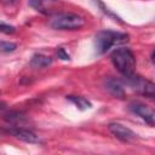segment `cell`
Returning <instances> with one entry per match:
<instances>
[{"instance_id":"cell-1","label":"cell","mask_w":155,"mask_h":155,"mask_svg":"<svg viewBox=\"0 0 155 155\" xmlns=\"http://www.w3.org/2000/svg\"><path fill=\"white\" fill-rule=\"evenodd\" d=\"M111 62L114 67L124 75V78L134 75L136 58L128 48L121 47V48L114 50L111 53Z\"/></svg>"},{"instance_id":"cell-2","label":"cell","mask_w":155,"mask_h":155,"mask_svg":"<svg viewBox=\"0 0 155 155\" xmlns=\"http://www.w3.org/2000/svg\"><path fill=\"white\" fill-rule=\"evenodd\" d=\"M128 40V35L114 30H102L96 34L94 38V47L98 54L105 53L111 46L115 44H121Z\"/></svg>"},{"instance_id":"cell-3","label":"cell","mask_w":155,"mask_h":155,"mask_svg":"<svg viewBox=\"0 0 155 155\" xmlns=\"http://www.w3.org/2000/svg\"><path fill=\"white\" fill-rule=\"evenodd\" d=\"M84 24L85 19L81 16L71 12L57 13L48 22V25L56 30H78L82 28Z\"/></svg>"},{"instance_id":"cell-4","label":"cell","mask_w":155,"mask_h":155,"mask_svg":"<svg viewBox=\"0 0 155 155\" xmlns=\"http://www.w3.org/2000/svg\"><path fill=\"white\" fill-rule=\"evenodd\" d=\"M125 81L132 90H134L136 92H138L140 94L149 96V97L155 96V84H153L151 81H149L142 76H138L134 74L132 76L125 78Z\"/></svg>"},{"instance_id":"cell-5","label":"cell","mask_w":155,"mask_h":155,"mask_svg":"<svg viewBox=\"0 0 155 155\" xmlns=\"http://www.w3.org/2000/svg\"><path fill=\"white\" fill-rule=\"evenodd\" d=\"M131 110L149 125H155V109L144 103H132Z\"/></svg>"},{"instance_id":"cell-6","label":"cell","mask_w":155,"mask_h":155,"mask_svg":"<svg viewBox=\"0 0 155 155\" xmlns=\"http://www.w3.org/2000/svg\"><path fill=\"white\" fill-rule=\"evenodd\" d=\"M108 128H109V131H110L117 139H120L121 142L128 143V142H132V140H134V139L137 138V134H136L132 130H130L128 127H126V126H124V125H121V124L111 122V124H109Z\"/></svg>"},{"instance_id":"cell-7","label":"cell","mask_w":155,"mask_h":155,"mask_svg":"<svg viewBox=\"0 0 155 155\" xmlns=\"http://www.w3.org/2000/svg\"><path fill=\"white\" fill-rule=\"evenodd\" d=\"M7 132H8V134L13 136L15 138H17L19 140H23L27 143H40V138L29 130L21 128V127H10L7 130Z\"/></svg>"},{"instance_id":"cell-8","label":"cell","mask_w":155,"mask_h":155,"mask_svg":"<svg viewBox=\"0 0 155 155\" xmlns=\"http://www.w3.org/2000/svg\"><path fill=\"white\" fill-rule=\"evenodd\" d=\"M29 5L42 15H52L56 12L58 0H29Z\"/></svg>"},{"instance_id":"cell-9","label":"cell","mask_w":155,"mask_h":155,"mask_svg":"<svg viewBox=\"0 0 155 155\" xmlns=\"http://www.w3.org/2000/svg\"><path fill=\"white\" fill-rule=\"evenodd\" d=\"M105 88L113 96H115V97H119V98L124 97V93H125L124 92V88H122L121 84L117 80H115V79H108L105 81Z\"/></svg>"},{"instance_id":"cell-10","label":"cell","mask_w":155,"mask_h":155,"mask_svg":"<svg viewBox=\"0 0 155 155\" xmlns=\"http://www.w3.org/2000/svg\"><path fill=\"white\" fill-rule=\"evenodd\" d=\"M52 63V58L48 57V56H45V54H41V53H36L31 57V61H30V65L33 68H46L48 67L50 64Z\"/></svg>"},{"instance_id":"cell-11","label":"cell","mask_w":155,"mask_h":155,"mask_svg":"<svg viewBox=\"0 0 155 155\" xmlns=\"http://www.w3.org/2000/svg\"><path fill=\"white\" fill-rule=\"evenodd\" d=\"M67 99H69L71 103H74L81 110H86V109H90L92 107L90 101H87L86 98L80 97V96H67Z\"/></svg>"},{"instance_id":"cell-12","label":"cell","mask_w":155,"mask_h":155,"mask_svg":"<svg viewBox=\"0 0 155 155\" xmlns=\"http://www.w3.org/2000/svg\"><path fill=\"white\" fill-rule=\"evenodd\" d=\"M0 48L2 52H12L16 50V44L13 42H6V41H1L0 44Z\"/></svg>"},{"instance_id":"cell-13","label":"cell","mask_w":155,"mask_h":155,"mask_svg":"<svg viewBox=\"0 0 155 155\" xmlns=\"http://www.w3.org/2000/svg\"><path fill=\"white\" fill-rule=\"evenodd\" d=\"M4 119H5L6 121H10V122H13V121H19V120L22 119V116H21V114H19V113H15V111H10L8 114H6V115L4 116Z\"/></svg>"},{"instance_id":"cell-14","label":"cell","mask_w":155,"mask_h":155,"mask_svg":"<svg viewBox=\"0 0 155 155\" xmlns=\"http://www.w3.org/2000/svg\"><path fill=\"white\" fill-rule=\"evenodd\" d=\"M1 31H2L4 34H13V33H15V27L7 25V24H5V23L2 22V23H1Z\"/></svg>"},{"instance_id":"cell-15","label":"cell","mask_w":155,"mask_h":155,"mask_svg":"<svg viewBox=\"0 0 155 155\" xmlns=\"http://www.w3.org/2000/svg\"><path fill=\"white\" fill-rule=\"evenodd\" d=\"M57 56H58V58H61V59H63V61H68L69 59V54L65 52V50L64 48H62V47H58V50H57Z\"/></svg>"},{"instance_id":"cell-16","label":"cell","mask_w":155,"mask_h":155,"mask_svg":"<svg viewBox=\"0 0 155 155\" xmlns=\"http://www.w3.org/2000/svg\"><path fill=\"white\" fill-rule=\"evenodd\" d=\"M151 61H153V63L155 64V52L153 53V56H151Z\"/></svg>"}]
</instances>
